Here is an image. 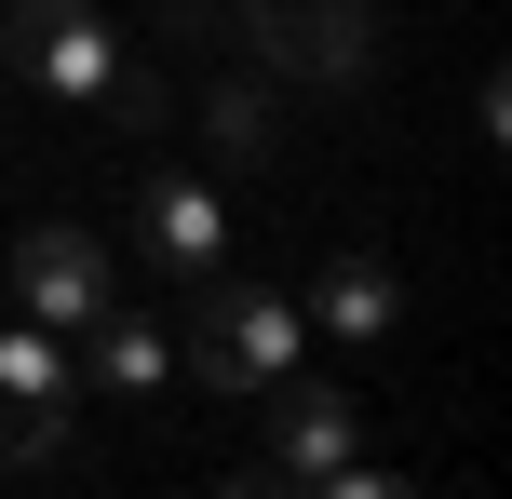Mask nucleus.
<instances>
[{
  "label": "nucleus",
  "mask_w": 512,
  "mask_h": 499,
  "mask_svg": "<svg viewBox=\"0 0 512 499\" xmlns=\"http://www.w3.org/2000/svg\"><path fill=\"white\" fill-rule=\"evenodd\" d=\"M297 338H310V311L297 297H270V284H189V365H203V392L216 405H256L283 365H297Z\"/></svg>",
  "instance_id": "f257e3e1"
},
{
  "label": "nucleus",
  "mask_w": 512,
  "mask_h": 499,
  "mask_svg": "<svg viewBox=\"0 0 512 499\" xmlns=\"http://www.w3.org/2000/svg\"><path fill=\"white\" fill-rule=\"evenodd\" d=\"M243 41L256 68L310 81V95H351L378 68V0H243Z\"/></svg>",
  "instance_id": "f03ea898"
},
{
  "label": "nucleus",
  "mask_w": 512,
  "mask_h": 499,
  "mask_svg": "<svg viewBox=\"0 0 512 499\" xmlns=\"http://www.w3.org/2000/svg\"><path fill=\"white\" fill-rule=\"evenodd\" d=\"M68 392L81 365L54 351V324H0V473H41L68 446Z\"/></svg>",
  "instance_id": "7ed1b4c3"
},
{
  "label": "nucleus",
  "mask_w": 512,
  "mask_h": 499,
  "mask_svg": "<svg viewBox=\"0 0 512 499\" xmlns=\"http://www.w3.org/2000/svg\"><path fill=\"white\" fill-rule=\"evenodd\" d=\"M14 68L41 81V95H81V108H95L108 81H122V41H108L95 0H14Z\"/></svg>",
  "instance_id": "20e7f679"
},
{
  "label": "nucleus",
  "mask_w": 512,
  "mask_h": 499,
  "mask_svg": "<svg viewBox=\"0 0 512 499\" xmlns=\"http://www.w3.org/2000/svg\"><path fill=\"white\" fill-rule=\"evenodd\" d=\"M135 243H149V270L162 284H216L230 270V203H216V176H149L135 189Z\"/></svg>",
  "instance_id": "39448f33"
},
{
  "label": "nucleus",
  "mask_w": 512,
  "mask_h": 499,
  "mask_svg": "<svg viewBox=\"0 0 512 499\" xmlns=\"http://www.w3.org/2000/svg\"><path fill=\"white\" fill-rule=\"evenodd\" d=\"M14 297H27V324L81 338V324L108 311V243H95V230H68V216H41V230L14 243Z\"/></svg>",
  "instance_id": "423d86ee"
},
{
  "label": "nucleus",
  "mask_w": 512,
  "mask_h": 499,
  "mask_svg": "<svg viewBox=\"0 0 512 499\" xmlns=\"http://www.w3.org/2000/svg\"><path fill=\"white\" fill-rule=\"evenodd\" d=\"M351 459V392H283L270 378V446H256V486H324Z\"/></svg>",
  "instance_id": "0eeeda50"
},
{
  "label": "nucleus",
  "mask_w": 512,
  "mask_h": 499,
  "mask_svg": "<svg viewBox=\"0 0 512 499\" xmlns=\"http://www.w3.org/2000/svg\"><path fill=\"white\" fill-rule=\"evenodd\" d=\"M81 378H95V392H122V405H149L162 378H176V351H162V324H135L122 297H108V311L81 324Z\"/></svg>",
  "instance_id": "6e6552de"
},
{
  "label": "nucleus",
  "mask_w": 512,
  "mask_h": 499,
  "mask_svg": "<svg viewBox=\"0 0 512 499\" xmlns=\"http://www.w3.org/2000/svg\"><path fill=\"white\" fill-rule=\"evenodd\" d=\"M297 311H324V338H391L405 324V284H391V257H324V284Z\"/></svg>",
  "instance_id": "1a4fd4ad"
},
{
  "label": "nucleus",
  "mask_w": 512,
  "mask_h": 499,
  "mask_svg": "<svg viewBox=\"0 0 512 499\" xmlns=\"http://www.w3.org/2000/svg\"><path fill=\"white\" fill-rule=\"evenodd\" d=\"M203 122H216V149H230V162H270V95H256V81H216Z\"/></svg>",
  "instance_id": "9d476101"
}]
</instances>
